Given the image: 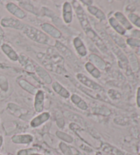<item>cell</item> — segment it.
<instances>
[{"label": "cell", "mask_w": 140, "mask_h": 155, "mask_svg": "<svg viewBox=\"0 0 140 155\" xmlns=\"http://www.w3.org/2000/svg\"><path fill=\"white\" fill-rule=\"evenodd\" d=\"M72 3L81 27H82L83 31L85 32V35L96 45V46L98 47V49L101 51L102 53L108 54L109 49L107 47L103 40L98 35L97 33L92 28L91 24L88 20V18L83 7L81 6L77 1H72Z\"/></svg>", "instance_id": "1"}, {"label": "cell", "mask_w": 140, "mask_h": 155, "mask_svg": "<svg viewBox=\"0 0 140 155\" xmlns=\"http://www.w3.org/2000/svg\"><path fill=\"white\" fill-rule=\"evenodd\" d=\"M22 31L28 38L33 41L34 42H36L37 43L41 45L49 44V36L43 32L42 31L34 28L33 26L26 25L25 24Z\"/></svg>", "instance_id": "2"}, {"label": "cell", "mask_w": 140, "mask_h": 155, "mask_svg": "<svg viewBox=\"0 0 140 155\" xmlns=\"http://www.w3.org/2000/svg\"><path fill=\"white\" fill-rule=\"evenodd\" d=\"M76 78L79 81V84L85 85V87L88 89L92 90L96 92H104V88L101 85L90 79L83 73H77L76 74Z\"/></svg>", "instance_id": "3"}, {"label": "cell", "mask_w": 140, "mask_h": 155, "mask_svg": "<svg viewBox=\"0 0 140 155\" xmlns=\"http://www.w3.org/2000/svg\"><path fill=\"white\" fill-rule=\"evenodd\" d=\"M54 46L56 48V49L60 53V54L62 55L67 60H68L72 64H77L78 62L77 57L68 47L65 46V45H64L62 42L58 41H55Z\"/></svg>", "instance_id": "4"}, {"label": "cell", "mask_w": 140, "mask_h": 155, "mask_svg": "<svg viewBox=\"0 0 140 155\" xmlns=\"http://www.w3.org/2000/svg\"><path fill=\"white\" fill-rule=\"evenodd\" d=\"M0 24L4 28H9L18 30H23V29L25 24L21 22L20 20L17 19V18L11 17H5L2 18Z\"/></svg>", "instance_id": "5"}, {"label": "cell", "mask_w": 140, "mask_h": 155, "mask_svg": "<svg viewBox=\"0 0 140 155\" xmlns=\"http://www.w3.org/2000/svg\"><path fill=\"white\" fill-rule=\"evenodd\" d=\"M40 28L44 33L55 39H60L62 37L61 31L54 25L48 23H44L40 25Z\"/></svg>", "instance_id": "6"}, {"label": "cell", "mask_w": 140, "mask_h": 155, "mask_svg": "<svg viewBox=\"0 0 140 155\" xmlns=\"http://www.w3.org/2000/svg\"><path fill=\"white\" fill-rule=\"evenodd\" d=\"M6 10L8 11L10 14L17 18L18 20L23 19L26 17V13L21 8L18 6L17 4L13 3V2H9L6 5Z\"/></svg>", "instance_id": "7"}, {"label": "cell", "mask_w": 140, "mask_h": 155, "mask_svg": "<svg viewBox=\"0 0 140 155\" xmlns=\"http://www.w3.org/2000/svg\"><path fill=\"white\" fill-rule=\"evenodd\" d=\"M34 71L36 72L37 75L41 79L45 84H52L53 83L52 78L48 73V72L43 68L41 66L38 64L34 63Z\"/></svg>", "instance_id": "8"}, {"label": "cell", "mask_w": 140, "mask_h": 155, "mask_svg": "<svg viewBox=\"0 0 140 155\" xmlns=\"http://www.w3.org/2000/svg\"><path fill=\"white\" fill-rule=\"evenodd\" d=\"M62 18L64 23L70 24L72 21L73 18V13H72V6L71 4L68 2H64L62 6Z\"/></svg>", "instance_id": "9"}, {"label": "cell", "mask_w": 140, "mask_h": 155, "mask_svg": "<svg viewBox=\"0 0 140 155\" xmlns=\"http://www.w3.org/2000/svg\"><path fill=\"white\" fill-rule=\"evenodd\" d=\"M45 93L42 90H39L35 95L34 109L37 113H41L44 109Z\"/></svg>", "instance_id": "10"}, {"label": "cell", "mask_w": 140, "mask_h": 155, "mask_svg": "<svg viewBox=\"0 0 140 155\" xmlns=\"http://www.w3.org/2000/svg\"><path fill=\"white\" fill-rule=\"evenodd\" d=\"M88 60L89 61L96 66L99 71H105L107 68V64L103 59L101 58L98 55L95 54V53H92L89 55Z\"/></svg>", "instance_id": "11"}, {"label": "cell", "mask_w": 140, "mask_h": 155, "mask_svg": "<svg viewBox=\"0 0 140 155\" xmlns=\"http://www.w3.org/2000/svg\"><path fill=\"white\" fill-rule=\"evenodd\" d=\"M72 43H73V46L75 50H76L77 54L79 55L80 57L83 58L87 55V48H86L84 43H83V42L82 41V40L79 37H75L73 39Z\"/></svg>", "instance_id": "12"}, {"label": "cell", "mask_w": 140, "mask_h": 155, "mask_svg": "<svg viewBox=\"0 0 140 155\" xmlns=\"http://www.w3.org/2000/svg\"><path fill=\"white\" fill-rule=\"evenodd\" d=\"M1 49L2 51L4 53V54L6 55L10 60H12L13 61H17L18 60L19 56H18V55L14 50V49L8 44H2L1 46Z\"/></svg>", "instance_id": "13"}, {"label": "cell", "mask_w": 140, "mask_h": 155, "mask_svg": "<svg viewBox=\"0 0 140 155\" xmlns=\"http://www.w3.org/2000/svg\"><path fill=\"white\" fill-rule=\"evenodd\" d=\"M11 140L16 144H29L33 141L34 137L29 134L15 135L12 136Z\"/></svg>", "instance_id": "14"}, {"label": "cell", "mask_w": 140, "mask_h": 155, "mask_svg": "<svg viewBox=\"0 0 140 155\" xmlns=\"http://www.w3.org/2000/svg\"><path fill=\"white\" fill-rule=\"evenodd\" d=\"M50 118V114L48 112H43L38 116L35 117L30 122V125L32 127L36 128L42 125L43 123H45L49 120Z\"/></svg>", "instance_id": "15"}, {"label": "cell", "mask_w": 140, "mask_h": 155, "mask_svg": "<svg viewBox=\"0 0 140 155\" xmlns=\"http://www.w3.org/2000/svg\"><path fill=\"white\" fill-rule=\"evenodd\" d=\"M114 18L125 29L130 30V29L133 28V25H131L130 21H128V19H127V18L122 12H115L114 13Z\"/></svg>", "instance_id": "16"}, {"label": "cell", "mask_w": 140, "mask_h": 155, "mask_svg": "<svg viewBox=\"0 0 140 155\" xmlns=\"http://www.w3.org/2000/svg\"><path fill=\"white\" fill-rule=\"evenodd\" d=\"M18 84L21 88H23L24 90L32 95H36L37 92L38 91L36 87H35L34 85L24 79H21L18 80Z\"/></svg>", "instance_id": "17"}, {"label": "cell", "mask_w": 140, "mask_h": 155, "mask_svg": "<svg viewBox=\"0 0 140 155\" xmlns=\"http://www.w3.org/2000/svg\"><path fill=\"white\" fill-rule=\"evenodd\" d=\"M52 89L55 93H57L60 97L64 98H68L70 97V92L64 87L60 83L55 81L52 83Z\"/></svg>", "instance_id": "18"}, {"label": "cell", "mask_w": 140, "mask_h": 155, "mask_svg": "<svg viewBox=\"0 0 140 155\" xmlns=\"http://www.w3.org/2000/svg\"><path fill=\"white\" fill-rule=\"evenodd\" d=\"M107 34H109L110 38L112 39V41L114 42L115 44H116L118 47L121 48L126 47V42L124 41V39L121 37L119 34H117L115 31L112 30L111 29H107Z\"/></svg>", "instance_id": "19"}, {"label": "cell", "mask_w": 140, "mask_h": 155, "mask_svg": "<svg viewBox=\"0 0 140 155\" xmlns=\"http://www.w3.org/2000/svg\"><path fill=\"white\" fill-rule=\"evenodd\" d=\"M71 81L73 83V84L75 85V86H76L77 88H79L81 91H82L83 92H84L85 94H86L90 97H92L93 98H95V99H99L101 98L100 95H99L97 92H96L95 91H92V90H89L88 88H86L85 87H83V85H80L79 83H78L77 81H75L74 79H71Z\"/></svg>", "instance_id": "20"}, {"label": "cell", "mask_w": 140, "mask_h": 155, "mask_svg": "<svg viewBox=\"0 0 140 155\" xmlns=\"http://www.w3.org/2000/svg\"><path fill=\"white\" fill-rule=\"evenodd\" d=\"M87 10L88 12L93 15L94 17L98 18V20L100 21H105L106 20V15L105 13L102 11V10L98 8V7L95 6H90L87 7Z\"/></svg>", "instance_id": "21"}, {"label": "cell", "mask_w": 140, "mask_h": 155, "mask_svg": "<svg viewBox=\"0 0 140 155\" xmlns=\"http://www.w3.org/2000/svg\"><path fill=\"white\" fill-rule=\"evenodd\" d=\"M71 100L74 105H76L77 107H79V109H82V110L85 111L88 109V104L86 103L85 101L83 100L82 98H81L79 95H77L76 94H72L71 97Z\"/></svg>", "instance_id": "22"}, {"label": "cell", "mask_w": 140, "mask_h": 155, "mask_svg": "<svg viewBox=\"0 0 140 155\" xmlns=\"http://www.w3.org/2000/svg\"><path fill=\"white\" fill-rule=\"evenodd\" d=\"M109 23L114 31L119 35H125L126 34V29L118 23V21L114 17L109 18Z\"/></svg>", "instance_id": "23"}, {"label": "cell", "mask_w": 140, "mask_h": 155, "mask_svg": "<svg viewBox=\"0 0 140 155\" xmlns=\"http://www.w3.org/2000/svg\"><path fill=\"white\" fill-rule=\"evenodd\" d=\"M85 68L94 78L99 79L101 77V71L96 66H94L92 64L90 63V61H88V62L85 63Z\"/></svg>", "instance_id": "24"}, {"label": "cell", "mask_w": 140, "mask_h": 155, "mask_svg": "<svg viewBox=\"0 0 140 155\" xmlns=\"http://www.w3.org/2000/svg\"><path fill=\"white\" fill-rule=\"evenodd\" d=\"M20 6L21 7V9H25L27 11L32 13L34 15H38V10L36 7H35L33 4H31L30 2L29 1H21L19 2Z\"/></svg>", "instance_id": "25"}, {"label": "cell", "mask_w": 140, "mask_h": 155, "mask_svg": "<svg viewBox=\"0 0 140 155\" xmlns=\"http://www.w3.org/2000/svg\"><path fill=\"white\" fill-rule=\"evenodd\" d=\"M56 135L57 137L60 139V140L66 141L67 143H72L73 142V138H72L71 135L67 134L66 133H64L62 131H57L56 132Z\"/></svg>", "instance_id": "26"}, {"label": "cell", "mask_w": 140, "mask_h": 155, "mask_svg": "<svg viewBox=\"0 0 140 155\" xmlns=\"http://www.w3.org/2000/svg\"><path fill=\"white\" fill-rule=\"evenodd\" d=\"M0 88L4 92H7L9 88L8 81L6 77L3 75H0Z\"/></svg>", "instance_id": "27"}, {"label": "cell", "mask_w": 140, "mask_h": 155, "mask_svg": "<svg viewBox=\"0 0 140 155\" xmlns=\"http://www.w3.org/2000/svg\"><path fill=\"white\" fill-rule=\"evenodd\" d=\"M129 59H130L131 66L133 71L134 72L139 71V63H138V61L137 60L136 56L133 54H131L130 55V56H129Z\"/></svg>", "instance_id": "28"}, {"label": "cell", "mask_w": 140, "mask_h": 155, "mask_svg": "<svg viewBox=\"0 0 140 155\" xmlns=\"http://www.w3.org/2000/svg\"><path fill=\"white\" fill-rule=\"evenodd\" d=\"M128 18L129 21H131L135 26L140 28V17L139 16H137L135 14H133V13H131V14L128 15Z\"/></svg>", "instance_id": "29"}, {"label": "cell", "mask_w": 140, "mask_h": 155, "mask_svg": "<svg viewBox=\"0 0 140 155\" xmlns=\"http://www.w3.org/2000/svg\"><path fill=\"white\" fill-rule=\"evenodd\" d=\"M126 44L133 47H140V39L130 38L126 40Z\"/></svg>", "instance_id": "30"}, {"label": "cell", "mask_w": 140, "mask_h": 155, "mask_svg": "<svg viewBox=\"0 0 140 155\" xmlns=\"http://www.w3.org/2000/svg\"><path fill=\"white\" fill-rule=\"evenodd\" d=\"M36 152L37 149L36 148H28L18 151L17 155H32L34 153H36Z\"/></svg>", "instance_id": "31"}, {"label": "cell", "mask_w": 140, "mask_h": 155, "mask_svg": "<svg viewBox=\"0 0 140 155\" xmlns=\"http://www.w3.org/2000/svg\"><path fill=\"white\" fill-rule=\"evenodd\" d=\"M60 148L61 150L62 151L63 153L65 155H71L72 154V152L71 151V148L69 147L63 142H61L60 143Z\"/></svg>", "instance_id": "32"}, {"label": "cell", "mask_w": 140, "mask_h": 155, "mask_svg": "<svg viewBox=\"0 0 140 155\" xmlns=\"http://www.w3.org/2000/svg\"><path fill=\"white\" fill-rule=\"evenodd\" d=\"M4 36H5V33L3 29L0 25V47L2 46V44H4Z\"/></svg>", "instance_id": "33"}, {"label": "cell", "mask_w": 140, "mask_h": 155, "mask_svg": "<svg viewBox=\"0 0 140 155\" xmlns=\"http://www.w3.org/2000/svg\"><path fill=\"white\" fill-rule=\"evenodd\" d=\"M131 36L134 37L133 38L140 39V30H137V29H135L131 32Z\"/></svg>", "instance_id": "34"}, {"label": "cell", "mask_w": 140, "mask_h": 155, "mask_svg": "<svg viewBox=\"0 0 140 155\" xmlns=\"http://www.w3.org/2000/svg\"><path fill=\"white\" fill-rule=\"evenodd\" d=\"M137 106L140 107V87L137 89Z\"/></svg>", "instance_id": "35"}, {"label": "cell", "mask_w": 140, "mask_h": 155, "mask_svg": "<svg viewBox=\"0 0 140 155\" xmlns=\"http://www.w3.org/2000/svg\"><path fill=\"white\" fill-rule=\"evenodd\" d=\"M81 2H82V3H83V4L87 5V6H92V4L93 3V1H88V0L87 1H84V0H82Z\"/></svg>", "instance_id": "36"}, {"label": "cell", "mask_w": 140, "mask_h": 155, "mask_svg": "<svg viewBox=\"0 0 140 155\" xmlns=\"http://www.w3.org/2000/svg\"><path fill=\"white\" fill-rule=\"evenodd\" d=\"M3 141H4L3 137H2V135H0V150H1L2 145H3Z\"/></svg>", "instance_id": "37"}, {"label": "cell", "mask_w": 140, "mask_h": 155, "mask_svg": "<svg viewBox=\"0 0 140 155\" xmlns=\"http://www.w3.org/2000/svg\"><path fill=\"white\" fill-rule=\"evenodd\" d=\"M76 155H83V154H81L79 151H77V154H76Z\"/></svg>", "instance_id": "38"}, {"label": "cell", "mask_w": 140, "mask_h": 155, "mask_svg": "<svg viewBox=\"0 0 140 155\" xmlns=\"http://www.w3.org/2000/svg\"><path fill=\"white\" fill-rule=\"evenodd\" d=\"M32 155H42V154H38V153H34V154H32Z\"/></svg>", "instance_id": "39"}, {"label": "cell", "mask_w": 140, "mask_h": 155, "mask_svg": "<svg viewBox=\"0 0 140 155\" xmlns=\"http://www.w3.org/2000/svg\"><path fill=\"white\" fill-rule=\"evenodd\" d=\"M8 155H13V154H8Z\"/></svg>", "instance_id": "40"}, {"label": "cell", "mask_w": 140, "mask_h": 155, "mask_svg": "<svg viewBox=\"0 0 140 155\" xmlns=\"http://www.w3.org/2000/svg\"><path fill=\"white\" fill-rule=\"evenodd\" d=\"M139 54H140V51H139Z\"/></svg>", "instance_id": "41"}, {"label": "cell", "mask_w": 140, "mask_h": 155, "mask_svg": "<svg viewBox=\"0 0 140 155\" xmlns=\"http://www.w3.org/2000/svg\"><path fill=\"white\" fill-rule=\"evenodd\" d=\"M139 155H140V153H139Z\"/></svg>", "instance_id": "42"}, {"label": "cell", "mask_w": 140, "mask_h": 155, "mask_svg": "<svg viewBox=\"0 0 140 155\" xmlns=\"http://www.w3.org/2000/svg\"><path fill=\"white\" fill-rule=\"evenodd\" d=\"M0 155H2V154H0Z\"/></svg>", "instance_id": "43"}]
</instances>
